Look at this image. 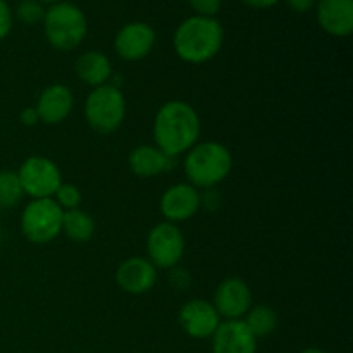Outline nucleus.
Returning a JSON list of instances; mask_svg holds the SVG:
<instances>
[{
    "label": "nucleus",
    "instance_id": "nucleus-33",
    "mask_svg": "<svg viewBox=\"0 0 353 353\" xmlns=\"http://www.w3.org/2000/svg\"><path fill=\"white\" fill-rule=\"evenodd\" d=\"M0 216H2V209H0Z\"/></svg>",
    "mask_w": 353,
    "mask_h": 353
},
{
    "label": "nucleus",
    "instance_id": "nucleus-1",
    "mask_svg": "<svg viewBox=\"0 0 353 353\" xmlns=\"http://www.w3.org/2000/svg\"><path fill=\"white\" fill-rule=\"evenodd\" d=\"M202 133V121L192 103L185 100H169L155 112L152 134L155 147L169 157L185 155Z\"/></svg>",
    "mask_w": 353,
    "mask_h": 353
},
{
    "label": "nucleus",
    "instance_id": "nucleus-32",
    "mask_svg": "<svg viewBox=\"0 0 353 353\" xmlns=\"http://www.w3.org/2000/svg\"><path fill=\"white\" fill-rule=\"evenodd\" d=\"M40 3H50V6H54V3L61 2V0H38Z\"/></svg>",
    "mask_w": 353,
    "mask_h": 353
},
{
    "label": "nucleus",
    "instance_id": "nucleus-30",
    "mask_svg": "<svg viewBox=\"0 0 353 353\" xmlns=\"http://www.w3.org/2000/svg\"><path fill=\"white\" fill-rule=\"evenodd\" d=\"M241 2L254 9H269V7H274L279 0H241Z\"/></svg>",
    "mask_w": 353,
    "mask_h": 353
},
{
    "label": "nucleus",
    "instance_id": "nucleus-15",
    "mask_svg": "<svg viewBox=\"0 0 353 353\" xmlns=\"http://www.w3.org/2000/svg\"><path fill=\"white\" fill-rule=\"evenodd\" d=\"M210 340L212 353H257V338L243 319L221 321Z\"/></svg>",
    "mask_w": 353,
    "mask_h": 353
},
{
    "label": "nucleus",
    "instance_id": "nucleus-9",
    "mask_svg": "<svg viewBox=\"0 0 353 353\" xmlns=\"http://www.w3.org/2000/svg\"><path fill=\"white\" fill-rule=\"evenodd\" d=\"M212 305L224 321L243 319L245 314L254 305V295L247 281L231 276L223 279L214 292Z\"/></svg>",
    "mask_w": 353,
    "mask_h": 353
},
{
    "label": "nucleus",
    "instance_id": "nucleus-2",
    "mask_svg": "<svg viewBox=\"0 0 353 353\" xmlns=\"http://www.w3.org/2000/svg\"><path fill=\"white\" fill-rule=\"evenodd\" d=\"M224 43V28L216 17L192 16L174 31L172 47L176 55L186 64H205L221 52Z\"/></svg>",
    "mask_w": 353,
    "mask_h": 353
},
{
    "label": "nucleus",
    "instance_id": "nucleus-6",
    "mask_svg": "<svg viewBox=\"0 0 353 353\" xmlns=\"http://www.w3.org/2000/svg\"><path fill=\"white\" fill-rule=\"evenodd\" d=\"M64 210L54 199L30 200L21 212V233L34 245H47L62 233Z\"/></svg>",
    "mask_w": 353,
    "mask_h": 353
},
{
    "label": "nucleus",
    "instance_id": "nucleus-5",
    "mask_svg": "<svg viewBox=\"0 0 353 353\" xmlns=\"http://www.w3.org/2000/svg\"><path fill=\"white\" fill-rule=\"evenodd\" d=\"M43 33L48 43L61 52L78 48L88 34V21L74 3L57 2L45 10Z\"/></svg>",
    "mask_w": 353,
    "mask_h": 353
},
{
    "label": "nucleus",
    "instance_id": "nucleus-18",
    "mask_svg": "<svg viewBox=\"0 0 353 353\" xmlns=\"http://www.w3.org/2000/svg\"><path fill=\"white\" fill-rule=\"evenodd\" d=\"M74 72L85 85L97 88L110 83L112 78V62L103 52L88 50L83 52L74 64Z\"/></svg>",
    "mask_w": 353,
    "mask_h": 353
},
{
    "label": "nucleus",
    "instance_id": "nucleus-7",
    "mask_svg": "<svg viewBox=\"0 0 353 353\" xmlns=\"http://www.w3.org/2000/svg\"><path fill=\"white\" fill-rule=\"evenodd\" d=\"M16 172L24 195L31 200L52 199L59 186L64 183L59 165L43 155H31L24 159Z\"/></svg>",
    "mask_w": 353,
    "mask_h": 353
},
{
    "label": "nucleus",
    "instance_id": "nucleus-16",
    "mask_svg": "<svg viewBox=\"0 0 353 353\" xmlns=\"http://www.w3.org/2000/svg\"><path fill=\"white\" fill-rule=\"evenodd\" d=\"M316 17L327 34L345 38L353 31V0H317Z\"/></svg>",
    "mask_w": 353,
    "mask_h": 353
},
{
    "label": "nucleus",
    "instance_id": "nucleus-13",
    "mask_svg": "<svg viewBox=\"0 0 353 353\" xmlns=\"http://www.w3.org/2000/svg\"><path fill=\"white\" fill-rule=\"evenodd\" d=\"M116 283L128 295H145L157 283V268L147 257H128L117 268Z\"/></svg>",
    "mask_w": 353,
    "mask_h": 353
},
{
    "label": "nucleus",
    "instance_id": "nucleus-23",
    "mask_svg": "<svg viewBox=\"0 0 353 353\" xmlns=\"http://www.w3.org/2000/svg\"><path fill=\"white\" fill-rule=\"evenodd\" d=\"M45 9L38 0H21L16 7V17L24 24H37L43 21Z\"/></svg>",
    "mask_w": 353,
    "mask_h": 353
},
{
    "label": "nucleus",
    "instance_id": "nucleus-28",
    "mask_svg": "<svg viewBox=\"0 0 353 353\" xmlns=\"http://www.w3.org/2000/svg\"><path fill=\"white\" fill-rule=\"evenodd\" d=\"M19 119L21 123H23V126H37L38 123H40V117H38V112L34 107H26V109H23V112L19 114Z\"/></svg>",
    "mask_w": 353,
    "mask_h": 353
},
{
    "label": "nucleus",
    "instance_id": "nucleus-11",
    "mask_svg": "<svg viewBox=\"0 0 353 353\" xmlns=\"http://www.w3.org/2000/svg\"><path fill=\"white\" fill-rule=\"evenodd\" d=\"M178 321L181 330L190 338L207 340V338H212L223 319L212 302L203 299H192L179 309Z\"/></svg>",
    "mask_w": 353,
    "mask_h": 353
},
{
    "label": "nucleus",
    "instance_id": "nucleus-14",
    "mask_svg": "<svg viewBox=\"0 0 353 353\" xmlns=\"http://www.w3.org/2000/svg\"><path fill=\"white\" fill-rule=\"evenodd\" d=\"M34 109L40 117V123L50 124V126L64 123L74 109L72 90L62 83H52L45 86L38 95Z\"/></svg>",
    "mask_w": 353,
    "mask_h": 353
},
{
    "label": "nucleus",
    "instance_id": "nucleus-29",
    "mask_svg": "<svg viewBox=\"0 0 353 353\" xmlns=\"http://www.w3.org/2000/svg\"><path fill=\"white\" fill-rule=\"evenodd\" d=\"M288 7L299 14H305L316 6V0H286Z\"/></svg>",
    "mask_w": 353,
    "mask_h": 353
},
{
    "label": "nucleus",
    "instance_id": "nucleus-26",
    "mask_svg": "<svg viewBox=\"0 0 353 353\" xmlns=\"http://www.w3.org/2000/svg\"><path fill=\"white\" fill-rule=\"evenodd\" d=\"M200 199H202L203 209H209V210L219 209L221 195L214 188H209V190H203V192H200Z\"/></svg>",
    "mask_w": 353,
    "mask_h": 353
},
{
    "label": "nucleus",
    "instance_id": "nucleus-19",
    "mask_svg": "<svg viewBox=\"0 0 353 353\" xmlns=\"http://www.w3.org/2000/svg\"><path fill=\"white\" fill-rule=\"evenodd\" d=\"M62 233L74 243H86L95 234V219L81 207L68 210L62 217Z\"/></svg>",
    "mask_w": 353,
    "mask_h": 353
},
{
    "label": "nucleus",
    "instance_id": "nucleus-17",
    "mask_svg": "<svg viewBox=\"0 0 353 353\" xmlns=\"http://www.w3.org/2000/svg\"><path fill=\"white\" fill-rule=\"evenodd\" d=\"M174 159L159 150L155 145H138L128 155V168L134 176L143 179L155 178L171 171Z\"/></svg>",
    "mask_w": 353,
    "mask_h": 353
},
{
    "label": "nucleus",
    "instance_id": "nucleus-21",
    "mask_svg": "<svg viewBox=\"0 0 353 353\" xmlns=\"http://www.w3.org/2000/svg\"><path fill=\"white\" fill-rule=\"evenodd\" d=\"M24 192L16 171H0V209H14L23 200Z\"/></svg>",
    "mask_w": 353,
    "mask_h": 353
},
{
    "label": "nucleus",
    "instance_id": "nucleus-8",
    "mask_svg": "<svg viewBox=\"0 0 353 353\" xmlns=\"http://www.w3.org/2000/svg\"><path fill=\"white\" fill-rule=\"evenodd\" d=\"M186 250V240L178 224L161 221L147 234V259L157 269H174Z\"/></svg>",
    "mask_w": 353,
    "mask_h": 353
},
{
    "label": "nucleus",
    "instance_id": "nucleus-27",
    "mask_svg": "<svg viewBox=\"0 0 353 353\" xmlns=\"http://www.w3.org/2000/svg\"><path fill=\"white\" fill-rule=\"evenodd\" d=\"M171 285L174 286V288H178V290L188 288L190 274L186 271H183V269L174 268V269H172V272H171Z\"/></svg>",
    "mask_w": 353,
    "mask_h": 353
},
{
    "label": "nucleus",
    "instance_id": "nucleus-25",
    "mask_svg": "<svg viewBox=\"0 0 353 353\" xmlns=\"http://www.w3.org/2000/svg\"><path fill=\"white\" fill-rule=\"evenodd\" d=\"M12 23H14V17H12V10H10L9 3L6 0H0V41L10 33L12 30Z\"/></svg>",
    "mask_w": 353,
    "mask_h": 353
},
{
    "label": "nucleus",
    "instance_id": "nucleus-24",
    "mask_svg": "<svg viewBox=\"0 0 353 353\" xmlns=\"http://www.w3.org/2000/svg\"><path fill=\"white\" fill-rule=\"evenodd\" d=\"M192 9L195 10V16L214 17L221 10L223 0H188Z\"/></svg>",
    "mask_w": 353,
    "mask_h": 353
},
{
    "label": "nucleus",
    "instance_id": "nucleus-22",
    "mask_svg": "<svg viewBox=\"0 0 353 353\" xmlns=\"http://www.w3.org/2000/svg\"><path fill=\"white\" fill-rule=\"evenodd\" d=\"M52 199L55 200V203H57L64 212H68V210L79 209V205H81L83 202V193L81 190L76 185H72V183H62Z\"/></svg>",
    "mask_w": 353,
    "mask_h": 353
},
{
    "label": "nucleus",
    "instance_id": "nucleus-20",
    "mask_svg": "<svg viewBox=\"0 0 353 353\" xmlns=\"http://www.w3.org/2000/svg\"><path fill=\"white\" fill-rule=\"evenodd\" d=\"M243 323L247 324L248 330H250L252 333H254V336L259 340V338L271 336V334L278 330L279 316L271 305L257 303V305H252L250 310L245 314Z\"/></svg>",
    "mask_w": 353,
    "mask_h": 353
},
{
    "label": "nucleus",
    "instance_id": "nucleus-10",
    "mask_svg": "<svg viewBox=\"0 0 353 353\" xmlns=\"http://www.w3.org/2000/svg\"><path fill=\"white\" fill-rule=\"evenodd\" d=\"M164 221L172 224H181L190 221L199 214L202 209V199H200V190L193 185L186 183H176L169 186L161 196L159 203Z\"/></svg>",
    "mask_w": 353,
    "mask_h": 353
},
{
    "label": "nucleus",
    "instance_id": "nucleus-3",
    "mask_svg": "<svg viewBox=\"0 0 353 353\" xmlns=\"http://www.w3.org/2000/svg\"><path fill=\"white\" fill-rule=\"evenodd\" d=\"M233 154L219 141H199L185 154L183 171L195 188H216L231 174Z\"/></svg>",
    "mask_w": 353,
    "mask_h": 353
},
{
    "label": "nucleus",
    "instance_id": "nucleus-4",
    "mask_svg": "<svg viewBox=\"0 0 353 353\" xmlns=\"http://www.w3.org/2000/svg\"><path fill=\"white\" fill-rule=\"evenodd\" d=\"M126 99L123 90L114 83L97 86L86 95L83 114L85 121L95 133L102 137L116 133L126 117Z\"/></svg>",
    "mask_w": 353,
    "mask_h": 353
},
{
    "label": "nucleus",
    "instance_id": "nucleus-12",
    "mask_svg": "<svg viewBox=\"0 0 353 353\" xmlns=\"http://www.w3.org/2000/svg\"><path fill=\"white\" fill-rule=\"evenodd\" d=\"M155 45V31L150 24L133 21L117 31L114 38V50L123 61L137 62L147 57Z\"/></svg>",
    "mask_w": 353,
    "mask_h": 353
},
{
    "label": "nucleus",
    "instance_id": "nucleus-31",
    "mask_svg": "<svg viewBox=\"0 0 353 353\" xmlns=\"http://www.w3.org/2000/svg\"><path fill=\"white\" fill-rule=\"evenodd\" d=\"M300 353H326L323 350V348H317V347H309L305 348V350H302Z\"/></svg>",
    "mask_w": 353,
    "mask_h": 353
}]
</instances>
